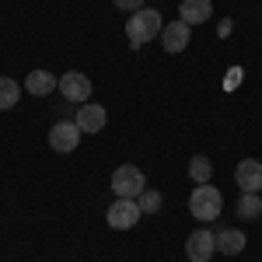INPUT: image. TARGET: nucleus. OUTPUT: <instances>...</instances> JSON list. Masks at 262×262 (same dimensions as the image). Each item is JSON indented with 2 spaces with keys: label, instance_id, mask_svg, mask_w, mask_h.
Returning <instances> with one entry per match:
<instances>
[{
  "label": "nucleus",
  "instance_id": "f257e3e1",
  "mask_svg": "<svg viewBox=\"0 0 262 262\" xmlns=\"http://www.w3.org/2000/svg\"><path fill=\"white\" fill-rule=\"evenodd\" d=\"M161 14L154 11V7H143V11H137L133 18L126 21V39H129V46L133 49H140V46H147L150 39H161Z\"/></svg>",
  "mask_w": 262,
  "mask_h": 262
},
{
  "label": "nucleus",
  "instance_id": "f03ea898",
  "mask_svg": "<svg viewBox=\"0 0 262 262\" xmlns=\"http://www.w3.org/2000/svg\"><path fill=\"white\" fill-rule=\"evenodd\" d=\"M221 210H224L221 189H213L210 182H203V185L192 189V196H189V213H192L196 221H203V224L217 221V217H221Z\"/></svg>",
  "mask_w": 262,
  "mask_h": 262
},
{
  "label": "nucleus",
  "instance_id": "7ed1b4c3",
  "mask_svg": "<svg viewBox=\"0 0 262 262\" xmlns=\"http://www.w3.org/2000/svg\"><path fill=\"white\" fill-rule=\"evenodd\" d=\"M143 189H147V182H143V171L140 168H133V164H122L112 171V192L119 196V200H137Z\"/></svg>",
  "mask_w": 262,
  "mask_h": 262
},
{
  "label": "nucleus",
  "instance_id": "20e7f679",
  "mask_svg": "<svg viewBox=\"0 0 262 262\" xmlns=\"http://www.w3.org/2000/svg\"><path fill=\"white\" fill-rule=\"evenodd\" d=\"M105 217H108V227H116V231H129L143 213H140V203H137V200H119V196H116V203L108 206Z\"/></svg>",
  "mask_w": 262,
  "mask_h": 262
},
{
  "label": "nucleus",
  "instance_id": "39448f33",
  "mask_svg": "<svg viewBox=\"0 0 262 262\" xmlns=\"http://www.w3.org/2000/svg\"><path fill=\"white\" fill-rule=\"evenodd\" d=\"M60 91L67 101H77V105H84V101L91 98V81L84 77L81 70H70V74H63L60 77Z\"/></svg>",
  "mask_w": 262,
  "mask_h": 262
},
{
  "label": "nucleus",
  "instance_id": "423d86ee",
  "mask_svg": "<svg viewBox=\"0 0 262 262\" xmlns=\"http://www.w3.org/2000/svg\"><path fill=\"white\" fill-rule=\"evenodd\" d=\"M77 143H81V126H77V122H56V126L49 129V147L60 150V154L74 150Z\"/></svg>",
  "mask_w": 262,
  "mask_h": 262
},
{
  "label": "nucleus",
  "instance_id": "0eeeda50",
  "mask_svg": "<svg viewBox=\"0 0 262 262\" xmlns=\"http://www.w3.org/2000/svg\"><path fill=\"white\" fill-rule=\"evenodd\" d=\"M189 35H192V25H185V21H168L161 28L164 53H182V49L189 46Z\"/></svg>",
  "mask_w": 262,
  "mask_h": 262
},
{
  "label": "nucleus",
  "instance_id": "6e6552de",
  "mask_svg": "<svg viewBox=\"0 0 262 262\" xmlns=\"http://www.w3.org/2000/svg\"><path fill=\"white\" fill-rule=\"evenodd\" d=\"M213 252H217V234H210L206 227L196 231V234H189V242H185V255H189L192 262H206Z\"/></svg>",
  "mask_w": 262,
  "mask_h": 262
},
{
  "label": "nucleus",
  "instance_id": "1a4fd4ad",
  "mask_svg": "<svg viewBox=\"0 0 262 262\" xmlns=\"http://www.w3.org/2000/svg\"><path fill=\"white\" fill-rule=\"evenodd\" d=\"M234 182H238L242 192H259L262 189V161H252V158L238 161V168H234Z\"/></svg>",
  "mask_w": 262,
  "mask_h": 262
},
{
  "label": "nucleus",
  "instance_id": "9d476101",
  "mask_svg": "<svg viewBox=\"0 0 262 262\" xmlns=\"http://www.w3.org/2000/svg\"><path fill=\"white\" fill-rule=\"evenodd\" d=\"M77 126H81V133H101L105 129V122H108V112L101 108V105H88L84 101L81 108H77Z\"/></svg>",
  "mask_w": 262,
  "mask_h": 262
},
{
  "label": "nucleus",
  "instance_id": "9b49d317",
  "mask_svg": "<svg viewBox=\"0 0 262 262\" xmlns=\"http://www.w3.org/2000/svg\"><path fill=\"white\" fill-rule=\"evenodd\" d=\"M179 14H182L185 25H200V21H206L213 14V4H210V0H182Z\"/></svg>",
  "mask_w": 262,
  "mask_h": 262
},
{
  "label": "nucleus",
  "instance_id": "f8f14e48",
  "mask_svg": "<svg viewBox=\"0 0 262 262\" xmlns=\"http://www.w3.org/2000/svg\"><path fill=\"white\" fill-rule=\"evenodd\" d=\"M56 88H60V77H53L49 70H32L25 77V91H32V95H49Z\"/></svg>",
  "mask_w": 262,
  "mask_h": 262
},
{
  "label": "nucleus",
  "instance_id": "ddd939ff",
  "mask_svg": "<svg viewBox=\"0 0 262 262\" xmlns=\"http://www.w3.org/2000/svg\"><path fill=\"white\" fill-rule=\"evenodd\" d=\"M242 248H245V234H242V231L227 227V231L217 234V252H224V255H238Z\"/></svg>",
  "mask_w": 262,
  "mask_h": 262
},
{
  "label": "nucleus",
  "instance_id": "4468645a",
  "mask_svg": "<svg viewBox=\"0 0 262 262\" xmlns=\"http://www.w3.org/2000/svg\"><path fill=\"white\" fill-rule=\"evenodd\" d=\"M238 217H245V221H255V217H262V200H259V192H245L242 200H238Z\"/></svg>",
  "mask_w": 262,
  "mask_h": 262
},
{
  "label": "nucleus",
  "instance_id": "2eb2a0df",
  "mask_svg": "<svg viewBox=\"0 0 262 262\" xmlns=\"http://www.w3.org/2000/svg\"><path fill=\"white\" fill-rule=\"evenodd\" d=\"M18 98H21V88L11 77H0V112L11 108V105H18Z\"/></svg>",
  "mask_w": 262,
  "mask_h": 262
},
{
  "label": "nucleus",
  "instance_id": "dca6fc26",
  "mask_svg": "<svg viewBox=\"0 0 262 262\" xmlns=\"http://www.w3.org/2000/svg\"><path fill=\"white\" fill-rule=\"evenodd\" d=\"M137 203H140V213H158V210L164 206V200H161L158 189H143L140 196H137Z\"/></svg>",
  "mask_w": 262,
  "mask_h": 262
},
{
  "label": "nucleus",
  "instance_id": "f3484780",
  "mask_svg": "<svg viewBox=\"0 0 262 262\" xmlns=\"http://www.w3.org/2000/svg\"><path fill=\"white\" fill-rule=\"evenodd\" d=\"M189 175L196 179V185H203V182H210V175H213V164L206 161V158H192L189 161Z\"/></svg>",
  "mask_w": 262,
  "mask_h": 262
},
{
  "label": "nucleus",
  "instance_id": "a211bd4d",
  "mask_svg": "<svg viewBox=\"0 0 262 262\" xmlns=\"http://www.w3.org/2000/svg\"><path fill=\"white\" fill-rule=\"evenodd\" d=\"M119 11H129V14H137V11H143V0H112Z\"/></svg>",
  "mask_w": 262,
  "mask_h": 262
}]
</instances>
